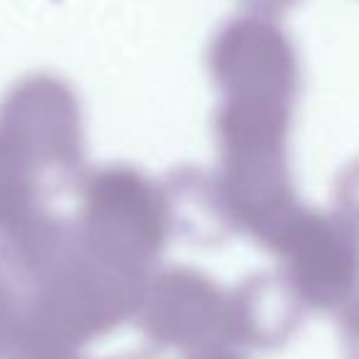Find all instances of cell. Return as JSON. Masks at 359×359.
Listing matches in <instances>:
<instances>
[{"label": "cell", "instance_id": "6da1fadb", "mask_svg": "<svg viewBox=\"0 0 359 359\" xmlns=\"http://www.w3.org/2000/svg\"><path fill=\"white\" fill-rule=\"evenodd\" d=\"M27 197L25 172L18 165L15 155L0 148V222L18 217Z\"/></svg>", "mask_w": 359, "mask_h": 359}]
</instances>
